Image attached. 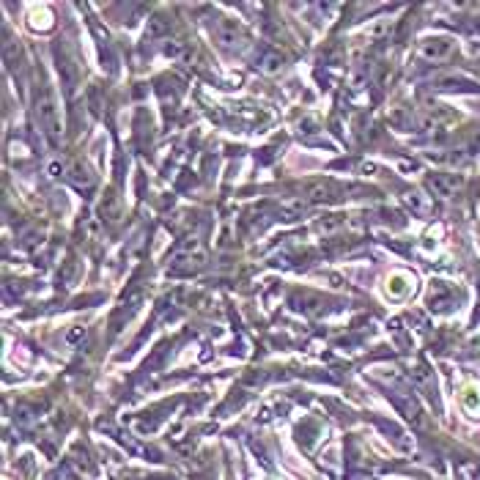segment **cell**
Masks as SVG:
<instances>
[{
  "mask_svg": "<svg viewBox=\"0 0 480 480\" xmlns=\"http://www.w3.org/2000/svg\"><path fill=\"white\" fill-rule=\"evenodd\" d=\"M305 192H308V198H310V201H324V198L329 195V184H324V182L308 184V187H305Z\"/></svg>",
  "mask_w": 480,
  "mask_h": 480,
  "instance_id": "7a4b0ae2",
  "label": "cell"
},
{
  "mask_svg": "<svg viewBox=\"0 0 480 480\" xmlns=\"http://www.w3.org/2000/svg\"><path fill=\"white\" fill-rule=\"evenodd\" d=\"M36 110H39V118H42V124L47 127V132L52 137L61 135V124H58V110H55V102H52V96L45 93L39 102H36Z\"/></svg>",
  "mask_w": 480,
  "mask_h": 480,
  "instance_id": "6da1fadb",
  "label": "cell"
}]
</instances>
